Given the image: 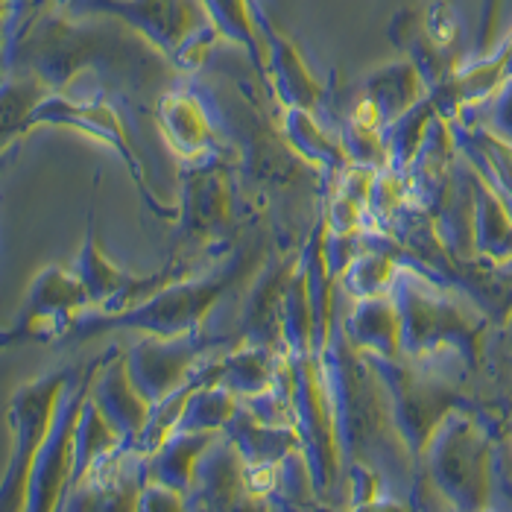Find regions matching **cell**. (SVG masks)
Segmentation results:
<instances>
[{
    "instance_id": "83f0119b",
    "label": "cell",
    "mask_w": 512,
    "mask_h": 512,
    "mask_svg": "<svg viewBox=\"0 0 512 512\" xmlns=\"http://www.w3.org/2000/svg\"><path fill=\"white\" fill-rule=\"evenodd\" d=\"M36 0H6V15L9 18H24L27 9H33Z\"/></svg>"
},
{
    "instance_id": "d4e9b609",
    "label": "cell",
    "mask_w": 512,
    "mask_h": 512,
    "mask_svg": "<svg viewBox=\"0 0 512 512\" xmlns=\"http://www.w3.org/2000/svg\"><path fill=\"white\" fill-rule=\"evenodd\" d=\"M395 276H398V264L390 255L360 252L349 264V270L343 273V281H346L349 293H355L357 299H366V296H381V293L393 290Z\"/></svg>"
},
{
    "instance_id": "d6986e66",
    "label": "cell",
    "mask_w": 512,
    "mask_h": 512,
    "mask_svg": "<svg viewBox=\"0 0 512 512\" xmlns=\"http://www.w3.org/2000/svg\"><path fill=\"white\" fill-rule=\"evenodd\" d=\"M474 243L492 261H512V211L486 182H474Z\"/></svg>"
},
{
    "instance_id": "5b68a950",
    "label": "cell",
    "mask_w": 512,
    "mask_h": 512,
    "mask_svg": "<svg viewBox=\"0 0 512 512\" xmlns=\"http://www.w3.org/2000/svg\"><path fill=\"white\" fill-rule=\"evenodd\" d=\"M393 299L401 314V346L413 355L439 352L454 346L472 352L474 331L463 311L448 302L434 284L422 281L416 273L401 270L393 281Z\"/></svg>"
},
{
    "instance_id": "44dd1931",
    "label": "cell",
    "mask_w": 512,
    "mask_h": 512,
    "mask_svg": "<svg viewBox=\"0 0 512 512\" xmlns=\"http://www.w3.org/2000/svg\"><path fill=\"white\" fill-rule=\"evenodd\" d=\"M202 3L211 15L214 27L220 30V36L243 44L261 68L270 62V41H264V36L258 33L252 0H202Z\"/></svg>"
},
{
    "instance_id": "52a82bcc",
    "label": "cell",
    "mask_w": 512,
    "mask_h": 512,
    "mask_svg": "<svg viewBox=\"0 0 512 512\" xmlns=\"http://www.w3.org/2000/svg\"><path fill=\"white\" fill-rule=\"evenodd\" d=\"M232 276L208 278L194 284H167L153 299L141 302L129 314L106 316V319H85L74 325L79 334H94V328H135L147 331L153 337H182L188 331H197L202 316L211 311V305L220 299Z\"/></svg>"
},
{
    "instance_id": "ac0fdd59",
    "label": "cell",
    "mask_w": 512,
    "mask_h": 512,
    "mask_svg": "<svg viewBox=\"0 0 512 512\" xmlns=\"http://www.w3.org/2000/svg\"><path fill=\"white\" fill-rule=\"evenodd\" d=\"M158 123L164 129V138L170 147L185 158H197L208 150V118L191 94H167L158 103Z\"/></svg>"
},
{
    "instance_id": "3957f363",
    "label": "cell",
    "mask_w": 512,
    "mask_h": 512,
    "mask_svg": "<svg viewBox=\"0 0 512 512\" xmlns=\"http://www.w3.org/2000/svg\"><path fill=\"white\" fill-rule=\"evenodd\" d=\"M74 369H59L44 378H36L24 387L9 404L12 419V454L3 477V510H27L30 498V477L39 457L44 439L50 436L62 398L71 387Z\"/></svg>"
},
{
    "instance_id": "8992f818",
    "label": "cell",
    "mask_w": 512,
    "mask_h": 512,
    "mask_svg": "<svg viewBox=\"0 0 512 512\" xmlns=\"http://www.w3.org/2000/svg\"><path fill=\"white\" fill-rule=\"evenodd\" d=\"M366 357L390 390V416L398 436L410 445V451L425 454L442 419L454 407V393L436 375H419L398 366L395 357Z\"/></svg>"
},
{
    "instance_id": "277c9868",
    "label": "cell",
    "mask_w": 512,
    "mask_h": 512,
    "mask_svg": "<svg viewBox=\"0 0 512 512\" xmlns=\"http://www.w3.org/2000/svg\"><path fill=\"white\" fill-rule=\"evenodd\" d=\"M431 477L442 495L463 510H480L492 495V442L460 413H448L431 439Z\"/></svg>"
},
{
    "instance_id": "7c38bea8",
    "label": "cell",
    "mask_w": 512,
    "mask_h": 512,
    "mask_svg": "<svg viewBox=\"0 0 512 512\" xmlns=\"http://www.w3.org/2000/svg\"><path fill=\"white\" fill-rule=\"evenodd\" d=\"M197 346L188 337H153L135 346L126 363L138 390L153 404L179 393L191 381V363L197 360Z\"/></svg>"
},
{
    "instance_id": "ffe728a7",
    "label": "cell",
    "mask_w": 512,
    "mask_h": 512,
    "mask_svg": "<svg viewBox=\"0 0 512 512\" xmlns=\"http://www.w3.org/2000/svg\"><path fill=\"white\" fill-rule=\"evenodd\" d=\"M267 41H270V62H273V71H276L278 88H281L284 100H290V106H296V109L314 112L322 88L311 77V71H308L305 59L299 56L296 44L273 33L270 27H267Z\"/></svg>"
},
{
    "instance_id": "9a60e30c",
    "label": "cell",
    "mask_w": 512,
    "mask_h": 512,
    "mask_svg": "<svg viewBox=\"0 0 512 512\" xmlns=\"http://www.w3.org/2000/svg\"><path fill=\"white\" fill-rule=\"evenodd\" d=\"M343 334L346 340L355 343L360 355L398 357L404 346H401V314L393 293L360 299L355 311L343 322Z\"/></svg>"
},
{
    "instance_id": "30bf717a",
    "label": "cell",
    "mask_w": 512,
    "mask_h": 512,
    "mask_svg": "<svg viewBox=\"0 0 512 512\" xmlns=\"http://www.w3.org/2000/svg\"><path fill=\"white\" fill-rule=\"evenodd\" d=\"M331 398L325 395L319 369L311 357H299L296 369V431L305 445L308 466L314 472L316 486L328 483L337 472V448H334V422H331Z\"/></svg>"
},
{
    "instance_id": "603a6c76",
    "label": "cell",
    "mask_w": 512,
    "mask_h": 512,
    "mask_svg": "<svg viewBox=\"0 0 512 512\" xmlns=\"http://www.w3.org/2000/svg\"><path fill=\"white\" fill-rule=\"evenodd\" d=\"M287 135L296 144V150L308 158V161H316V164L331 167V170H349V161L352 158L346 153V147H340L337 141H331L316 126V120L311 118L308 109L290 106V112H287Z\"/></svg>"
},
{
    "instance_id": "7402d4cb",
    "label": "cell",
    "mask_w": 512,
    "mask_h": 512,
    "mask_svg": "<svg viewBox=\"0 0 512 512\" xmlns=\"http://www.w3.org/2000/svg\"><path fill=\"white\" fill-rule=\"evenodd\" d=\"M434 112H439L434 97H425L407 115L387 123L384 144H387V153H390V167L395 164V170H404V167H410L416 161V156L422 153V147L428 141V129H431Z\"/></svg>"
},
{
    "instance_id": "e0dca14e",
    "label": "cell",
    "mask_w": 512,
    "mask_h": 512,
    "mask_svg": "<svg viewBox=\"0 0 512 512\" xmlns=\"http://www.w3.org/2000/svg\"><path fill=\"white\" fill-rule=\"evenodd\" d=\"M211 442H214V431H179V434H173L153 454L150 480H161V483L173 486L176 492L188 495V489L194 486V477H197L199 460L211 448Z\"/></svg>"
},
{
    "instance_id": "8fae6325",
    "label": "cell",
    "mask_w": 512,
    "mask_h": 512,
    "mask_svg": "<svg viewBox=\"0 0 512 512\" xmlns=\"http://www.w3.org/2000/svg\"><path fill=\"white\" fill-rule=\"evenodd\" d=\"M85 305H91V302H88V290H85L82 278L62 270V267H47L33 281L12 334H6V343L12 337H18V340L21 337H39L50 328H53V334H62V331L77 325L74 316Z\"/></svg>"
},
{
    "instance_id": "4316f807",
    "label": "cell",
    "mask_w": 512,
    "mask_h": 512,
    "mask_svg": "<svg viewBox=\"0 0 512 512\" xmlns=\"http://www.w3.org/2000/svg\"><path fill=\"white\" fill-rule=\"evenodd\" d=\"M495 15H498V0H486V6H483V27H480V47L489 44V39H492Z\"/></svg>"
},
{
    "instance_id": "9c48e42d",
    "label": "cell",
    "mask_w": 512,
    "mask_h": 512,
    "mask_svg": "<svg viewBox=\"0 0 512 512\" xmlns=\"http://www.w3.org/2000/svg\"><path fill=\"white\" fill-rule=\"evenodd\" d=\"M36 123H62V126H74L79 132L115 147L120 156L126 158L132 176L138 179L141 185V194L150 199V191H147V182H144V170H141V161L132 150V141H129V132L123 126L120 115L100 97L94 100H82V97H71V94H47L41 100L39 106L33 109V115L27 118L24 126H36Z\"/></svg>"
},
{
    "instance_id": "f1b7e54d",
    "label": "cell",
    "mask_w": 512,
    "mask_h": 512,
    "mask_svg": "<svg viewBox=\"0 0 512 512\" xmlns=\"http://www.w3.org/2000/svg\"><path fill=\"white\" fill-rule=\"evenodd\" d=\"M507 74H510L512 79V41H510V62H507Z\"/></svg>"
},
{
    "instance_id": "2e32d148",
    "label": "cell",
    "mask_w": 512,
    "mask_h": 512,
    "mask_svg": "<svg viewBox=\"0 0 512 512\" xmlns=\"http://www.w3.org/2000/svg\"><path fill=\"white\" fill-rule=\"evenodd\" d=\"M425 91L428 82L422 79L419 68L410 59L384 65L366 79V100L378 109L384 126L407 115L413 106H419L425 100Z\"/></svg>"
},
{
    "instance_id": "484cf974",
    "label": "cell",
    "mask_w": 512,
    "mask_h": 512,
    "mask_svg": "<svg viewBox=\"0 0 512 512\" xmlns=\"http://www.w3.org/2000/svg\"><path fill=\"white\" fill-rule=\"evenodd\" d=\"M492 132L512 144V79H507V85L498 91V100L492 103Z\"/></svg>"
},
{
    "instance_id": "4fadbf2b",
    "label": "cell",
    "mask_w": 512,
    "mask_h": 512,
    "mask_svg": "<svg viewBox=\"0 0 512 512\" xmlns=\"http://www.w3.org/2000/svg\"><path fill=\"white\" fill-rule=\"evenodd\" d=\"M188 495H194L188 507H208V510L246 507L243 498L252 495L249 460L240 454L235 442H211V448L199 460L197 477Z\"/></svg>"
},
{
    "instance_id": "ba28073f",
    "label": "cell",
    "mask_w": 512,
    "mask_h": 512,
    "mask_svg": "<svg viewBox=\"0 0 512 512\" xmlns=\"http://www.w3.org/2000/svg\"><path fill=\"white\" fill-rule=\"evenodd\" d=\"M100 363H94L88 369V375L79 381L74 393H65L56 425L50 436L44 439L33 477H30V498H27V510H56L68 483H74L77 472V431L79 419H82V407L91 395V384L97 375Z\"/></svg>"
},
{
    "instance_id": "5bb4252c",
    "label": "cell",
    "mask_w": 512,
    "mask_h": 512,
    "mask_svg": "<svg viewBox=\"0 0 512 512\" xmlns=\"http://www.w3.org/2000/svg\"><path fill=\"white\" fill-rule=\"evenodd\" d=\"M91 398L106 413V419L118 428L120 436L135 439V442L147 431L153 419V407H156L132 381L126 357H118V363H112L109 369H103L100 363L94 384H91Z\"/></svg>"
},
{
    "instance_id": "6da1fadb",
    "label": "cell",
    "mask_w": 512,
    "mask_h": 512,
    "mask_svg": "<svg viewBox=\"0 0 512 512\" xmlns=\"http://www.w3.org/2000/svg\"><path fill=\"white\" fill-rule=\"evenodd\" d=\"M6 62L56 91L85 71L123 88L153 91L176 71L153 41L109 15H44L6 50Z\"/></svg>"
},
{
    "instance_id": "7a4b0ae2",
    "label": "cell",
    "mask_w": 512,
    "mask_h": 512,
    "mask_svg": "<svg viewBox=\"0 0 512 512\" xmlns=\"http://www.w3.org/2000/svg\"><path fill=\"white\" fill-rule=\"evenodd\" d=\"M71 15H109L138 30L179 68L197 71L220 36L202 0H62Z\"/></svg>"
},
{
    "instance_id": "cb8c5ba5",
    "label": "cell",
    "mask_w": 512,
    "mask_h": 512,
    "mask_svg": "<svg viewBox=\"0 0 512 512\" xmlns=\"http://www.w3.org/2000/svg\"><path fill=\"white\" fill-rule=\"evenodd\" d=\"M229 208L226 185L217 173H199L197 179L188 185V223L211 232L217 223H223Z\"/></svg>"
}]
</instances>
